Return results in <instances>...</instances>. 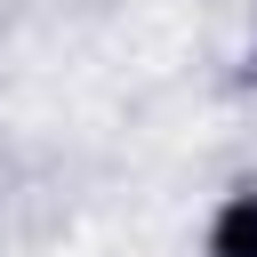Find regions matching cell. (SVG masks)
I'll use <instances>...</instances> for the list:
<instances>
[{"instance_id":"2","label":"cell","mask_w":257,"mask_h":257,"mask_svg":"<svg viewBox=\"0 0 257 257\" xmlns=\"http://www.w3.org/2000/svg\"><path fill=\"white\" fill-rule=\"evenodd\" d=\"M241 88H257V16H249V48H241Z\"/></svg>"},{"instance_id":"1","label":"cell","mask_w":257,"mask_h":257,"mask_svg":"<svg viewBox=\"0 0 257 257\" xmlns=\"http://www.w3.org/2000/svg\"><path fill=\"white\" fill-rule=\"evenodd\" d=\"M201 257H257V177L217 193V209L201 225Z\"/></svg>"}]
</instances>
